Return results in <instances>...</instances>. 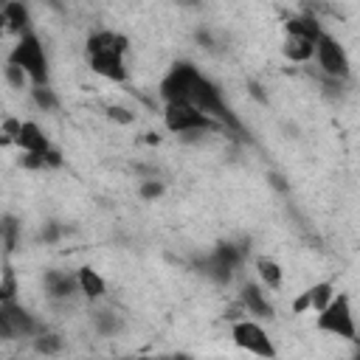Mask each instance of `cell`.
Here are the masks:
<instances>
[{
	"label": "cell",
	"mask_w": 360,
	"mask_h": 360,
	"mask_svg": "<svg viewBox=\"0 0 360 360\" xmlns=\"http://www.w3.org/2000/svg\"><path fill=\"white\" fill-rule=\"evenodd\" d=\"M8 62L17 65L34 82V87H48V56L37 34H22L8 53Z\"/></svg>",
	"instance_id": "6da1fadb"
},
{
	"label": "cell",
	"mask_w": 360,
	"mask_h": 360,
	"mask_svg": "<svg viewBox=\"0 0 360 360\" xmlns=\"http://www.w3.org/2000/svg\"><path fill=\"white\" fill-rule=\"evenodd\" d=\"M163 121H166V129H169V132H177V135H186V132L202 135V132H211V129L219 127L214 118H208L205 112H200L197 107H191V104H186V101L166 104Z\"/></svg>",
	"instance_id": "7a4b0ae2"
},
{
	"label": "cell",
	"mask_w": 360,
	"mask_h": 360,
	"mask_svg": "<svg viewBox=\"0 0 360 360\" xmlns=\"http://www.w3.org/2000/svg\"><path fill=\"white\" fill-rule=\"evenodd\" d=\"M315 326L321 332H329L340 340H357V326H354V315H352V307H349V295L338 292L332 298V304L318 312V321Z\"/></svg>",
	"instance_id": "3957f363"
},
{
	"label": "cell",
	"mask_w": 360,
	"mask_h": 360,
	"mask_svg": "<svg viewBox=\"0 0 360 360\" xmlns=\"http://www.w3.org/2000/svg\"><path fill=\"white\" fill-rule=\"evenodd\" d=\"M231 338L239 349H245L248 354H256L262 360H273L276 357V346L270 340V335L256 323V321H236L231 329Z\"/></svg>",
	"instance_id": "277c9868"
},
{
	"label": "cell",
	"mask_w": 360,
	"mask_h": 360,
	"mask_svg": "<svg viewBox=\"0 0 360 360\" xmlns=\"http://www.w3.org/2000/svg\"><path fill=\"white\" fill-rule=\"evenodd\" d=\"M200 70L191 65V62H177L160 82V98L166 104H177V101H186L188 98V90H191V82Z\"/></svg>",
	"instance_id": "5b68a950"
},
{
	"label": "cell",
	"mask_w": 360,
	"mask_h": 360,
	"mask_svg": "<svg viewBox=\"0 0 360 360\" xmlns=\"http://www.w3.org/2000/svg\"><path fill=\"white\" fill-rule=\"evenodd\" d=\"M315 56H318V65L326 76H332V79H346L349 76V56H346L343 45L335 37L323 34L315 45Z\"/></svg>",
	"instance_id": "8992f818"
},
{
	"label": "cell",
	"mask_w": 360,
	"mask_h": 360,
	"mask_svg": "<svg viewBox=\"0 0 360 360\" xmlns=\"http://www.w3.org/2000/svg\"><path fill=\"white\" fill-rule=\"evenodd\" d=\"M0 332H3V338H17V335L31 338V335H37V323L22 307L8 301L0 307Z\"/></svg>",
	"instance_id": "52a82bcc"
},
{
	"label": "cell",
	"mask_w": 360,
	"mask_h": 360,
	"mask_svg": "<svg viewBox=\"0 0 360 360\" xmlns=\"http://www.w3.org/2000/svg\"><path fill=\"white\" fill-rule=\"evenodd\" d=\"M332 298H335V287H332V281H318V284H312L307 292H301L295 301H292V312L295 315H304V312H323L329 304H332Z\"/></svg>",
	"instance_id": "ba28073f"
},
{
	"label": "cell",
	"mask_w": 360,
	"mask_h": 360,
	"mask_svg": "<svg viewBox=\"0 0 360 360\" xmlns=\"http://www.w3.org/2000/svg\"><path fill=\"white\" fill-rule=\"evenodd\" d=\"M90 56V68L110 79V82H124L127 79V65H124V53L118 51H96V53H87Z\"/></svg>",
	"instance_id": "9c48e42d"
},
{
	"label": "cell",
	"mask_w": 360,
	"mask_h": 360,
	"mask_svg": "<svg viewBox=\"0 0 360 360\" xmlns=\"http://www.w3.org/2000/svg\"><path fill=\"white\" fill-rule=\"evenodd\" d=\"M14 143L22 149V155H39V158H45V155L51 152L48 135H45V132L39 129V124H34V121H22V129H20V135H17Z\"/></svg>",
	"instance_id": "30bf717a"
},
{
	"label": "cell",
	"mask_w": 360,
	"mask_h": 360,
	"mask_svg": "<svg viewBox=\"0 0 360 360\" xmlns=\"http://www.w3.org/2000/svg\"><path fill=\"white\" fill-rule=\"evenodd\" d=\"M0 17H3V22H6V28H8V31H17L20 37H22V34H28V22H31V17H28V8H25L22 3H17V0L3 3Z\"/></svg>",
	"instance_id": "8fae6325"
},
{
	"label": "cell",
	"mask_w": 360,
	"mask_h": 360,
	"mask_svg": "<svg viewBox=\"0 0 360 360\" xmlns=\"http://www.w3.org/2000/svg\"><path fill=\"white\" fill-rule=\"evenodd\" d=\"M284 31H287V37H304V39H309L315 45L323 37V31H321V25H318L315 17H290L284 22Z\"/></svg>",
	"instance_id": "7c38bea8"
},
{
	"label": "cell",
	"mask_w": 360,
	"mask_h": 360,
	"mask_svg": "<svg viewBox=\"0 0 360 360\" xmlns=\"http://www.w3.org/2000/svg\"><path fill=\"white\" fill-rule=\"evenodd\" d=\"M242 307H245V312L259 315V318H270V315H273L270 301L264 298V292H262L256 284H245V287H242Z\"/></svg>",
	"instance_id": "4fadbf2b"
},
{
	"label": "cell",
	"mask_w": 360,
	"mask_h": 360,
	"mask_svg": "<svg viewBox=\"0 0 360 360\" xmlns=\"http://www.w3.org/2000/svg\"><path fill=\"white\" fill-rule=\"evenodd\" d=\"M45 287L53 298H68L79 287V278L70 273H62V270H51V273H45Z\"/></svg>",
	"instance_id": "5bb4252c"
},
{
	"label": "cell",
	"mask_w": 360,
	"mask_h": 360,
	"mask_svg": "<svg viewBox=\"0 0 360 360\" xmlns=\"http://www.w3.org/2000/svg\"><path fill=\"white\" fill-rule=\"evenodd\" d=\"M284 56L290 62H309L315 56V42H309L304 37H287L284 39Z\"/></svg>",
	"instance_id": "9a60e30c"
},
{
	"label": "cell",
	"mask_w": 360,
	"mask_h": 360,
	"mask_svg": "<svg viewBox=\"0 0 360 360\" xmlns=\"http://www.w3.org/2000/svg\"><path fill=\"white\" fill-rule=\"evenodd\" d=\"M76 278H79V290H82L87 298H101V295H104V290H107L104 278H101L93 267H82V270L76 273Z\"/></svg>",
	"instance_id": "2e32d148"
},
{
	"label": "cell",
	"mask_w": 360,
	"mask_h": 360,
	"mask_svg": "<svg viewBox=\"0 0 360 360\" xmlns=\"http://www.w3.org/2000/svg\"><path fill=\"white\" fill-rule=\"evenodd\" d=\"M256 270H259V278H262L270 290H278V287H281L284 273H281V264H278V262H273V259L262 256V259L256 262Z\"/></svg>",
	"instance_id": "e0dca14e"
},
{
	"label": "cell",
	"mask_w": 360,
	"mask_h": 360,
	"mask_svg": "<svg viewBox=\"0 0 360 360\" xmlns=\"http://www.w3.org/2000/svg\"><path fill=\"white\" fill-rule=\"evenodd\" d=\"M14 295H17V276H14V267L6 262L3 264V278H0V301L8 304V301H14Z\"/></svg>",
	"instance_id": "ac0fdd59"
},
{
	"label": "cell",
	"mask_w": 360,
	"mask_h": 360,
	"mask_svg": "<svg viewBox=\"0 0 360 360\" xmlns=\"http://www.w3.org/2000/svg\"><path fill=\"white\" fill-rule=\"evenodd\" d=\"M14 245H17V219L3 217V250H6V256L14 250Z\"/></svg>",
	"instance_id": "d6986e66"
},
{
	"label": "cell",
	"mask_w": 360,
	"mask_h": 360,
	"mask_svg": "<svg viewBox=\"0 0 360 360\" xmlns=\"http://www.w3.org/2000/svg\"><path fill=\"white\" fill-rule=\"evenodd\" d=\"M31 96H34V101H37L39 110H56V96H53L51 87H34Z\"/></svg>",
	"instance_id": "ffe728a7"
},
{
	"label": "cell",
	"mask_w": 360,
	"mask_h": 360,
	"mask_svg": "<svg viewBox=\"0 0 360 360\" xmlns=\"http://www.w3.org/2000/svg\"><path fill=\"white\" fill-rule=\"evenodd\" d=\"M34 346H37V352H42V354H53V352L62 349V338H59V335H39V338L34 340Z\"/></svg>",
	"instance_id": "44dd1931"
},
{
	"label": "cell",
	"mask_w": 360,
	"mask_h": 360,
	"mask_svg": "<svg viewBox=\"0 0 360 360\" xmlns=\"http://www.w3.org/2000/svg\"><path fill=\"white\" fill-rule=\"evenodd\" d=\"M25 73L17 68V65H11V62H6V82L14 87V90H22V84H25Z\"/></svg>",
	"instance_id": "7402d4cb"
},
{
	"label": "cell",
	"mask_w": 360,
	"mask_h": 360,
	"mask_svg": "<svg viewBox=\"0 0 360 360\" xmlns=\"http://www.w3.org/2000/svg\"><path fill=\"white\" fill-rule=\"evenodd\" d=\"M107 115L112 118V121H118V124H132V112L127 110V107H118V104H112V107H107Z\"/></svg>",
	"instance_id": "603a6c76"
},
{
	"label": "cell",
	"mask_w": 360,
	"mask_h": 360,
	"mask_svg": "<svg viewBox=\"0 0 360 360\" xmlns=\"http://www.w3.org/2000/svg\"><path fill=\"white\" fill-rule=\"evenodd\" d=\"M160 194H163V186H160L158 180L141 183V197H143V200H155V197H160Z\"/></svg>",
	"instance_id": "cb8c5ba5"
},
{
	"label": "cell",
	"mask_w": 360,
	"mask_h": 360,
	"mask_svg": "<svg viewBox=\"0 0 360 360\" xmlns=\"http://www.w3.org/2000/svg\"><path fill=\"white\" fill-rule=\"evenodd\" d=\"M96 321H98V329H101V332H112V329H115V318H112V312H98Z\"/></svg>",
	"instance_id": "d4e9b609"
},
{
	"label": "cell",
	"mask_w": 360,
	"mask_h": 360,
	"mask_svg": "<svg viewBox=\"0 0 360 360\" xmlns=\"http://www.w3.org/2000/svg\"><path fill=\"white\" fill-rule=\"evenodd\" d=\"M45 166H62V155H59L56 149H51V152L45 155Z\"/></svg>",
	"instance_id": "484cf974"
},
{
	"label": "cell",
	"mask_w": 360,
	"mask_h": 360,
	"mask_svg": "<svg viewBox=\"0 0 360 360\" xmlns=\"http://www.w3.org/2000/svg\"><path fill=\"white\" fill-rule=\"evenodd\" d=\"M146 141H149V143H158V141H160V138H158V135H155V132H146Z\"/></svg>",
	"instance_id": "4316f807"
},
{
	"label": "cell",
	"mask_w": 360,
	"mask_h": 360,
	"mask_svg": "<svg viewBox=\"0 0 360 360\" xmlns=\"http://www.w3.org/2000/svg\"><path fill=\"white\" fill-rule=\"evenodd\" d=\"M172 360H191V357H186V354H174Z\"/></svg>",
	"instance_id": "83f0119b"
},
{
	"label": "cell",
	"mask_w": 360,
	"mask_h": 360,
	"mask_svg": "<svg viewBox=\"0 0 360 360\" xmlns=\"http://www.w3.org/2000/svg\"><path fill=\"white\" fill-rule=\"evenodd\" d=\"M354 360H360V349H357V354H354Z\"/></svg>",
	"instance_id": "f1b7e54d"
}]
</instances>
